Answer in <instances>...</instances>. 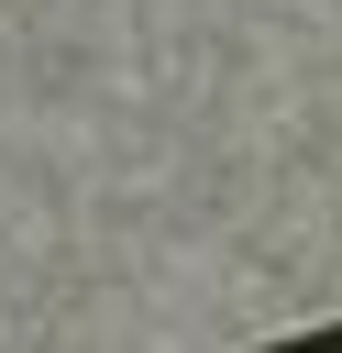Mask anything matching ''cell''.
Returning <instances> with one entry per match:
<instances>
[{"mask_svg": "<svg viewBox=\"0 0 342 353\" xmlns=\"http://www.w3.org/2000/svg\"><path fill=\"white\" fill-rule=\"evenodd\" d=\"M265 353H342V320H320V331H287V342H265Z\"/></svg>", "mask_w": 342, "mask_h": 353, "instance_id": "cell-1", "label": "cell"}]
</instances>
